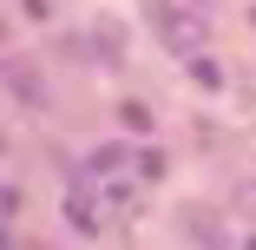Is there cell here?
Masks as SVG:
<instances>
[{
	"label": "cell",
	"mask_w": 256,
	"mask_h": 250,
	"mask_svg": "<svg viewBox=\"0 0 256 250\" xmlns=\"http://www.w3.org/2000/svg\"><path fill=\"white\" fill-rule=\"evenodd\" d=\"M151 20H158L164 46H171V53H184V60L204 46V20H197V14H184V7H171V0H158V7H151Z\"/></svg>",
	"instance_id": "obj_1"
},
{
	"label": "cell",
	"mask_w": 256,
	"mask_h": 250,
	"mask_svg": "<svg viewBox=\"0 0 256 250\" xmlns=\"http://www.w3.org/2000/svg\"><path fill=\"white\" fill-rule=\"evenodd\" d=\"M7 73H14V92H20V99H26V106H46V92H40V73H33V66H26V60H14V66H7Z\"/></svg>",
	"instance_id": "obj_2"
},
{
	"label": "cell",
	"mask_w": 256,
	"mask_h": 250,
	"mask_svg": "<svg viewBox=\"0 0 256 250\" xmlns=\"http://www.w3.org/2000/svg\"><path fill=\"white\" fill-rule=\"evenodd\" d=\"M184 230H190V237H204V250H224V224H210L204 211H184Z\"/></svg>",
	"instance_id": "obj_3"
},
{
	"label": "cell",
	"mask_w": 256,
	"mask_h": 250,
	"mask_svg": "<svg viewBox=\"0 0 256 250\" xmlns=\"http://www.w3.org/2000/svg\"><path fill=\"white\" fill-rule=\"evenodd\" d=\"M190 73H197V79H204V86H224V73H217V66H210V60H204V53H190Z\"/></svg>",
	"instance_id": "obj_4"
}]
</instances>
